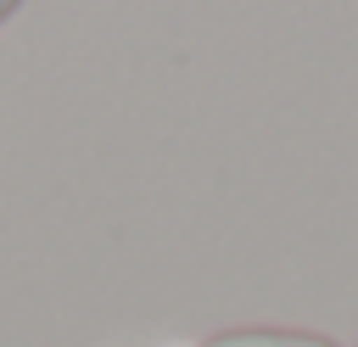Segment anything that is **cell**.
Instances as JSON below:
<instances>
[{"instance_id":"obj_2","label":"cell","mask_w":358,"mask_h":347,"mask_svg":"<svg viewBox=\"0 0 358 347\" xmlns=\"http://www.w3.org/2000/svg\"><path fill=\"white\" fill-rule=\"evenodd\" d=\"M11 11H17V0H0V22H6V17H11Z\"/></svg>"},{"instance_id":"obj_1","label":"cell","mask_w":358,"mask_h":347,"mask_svg":"<svg viewBox=\"0 0 358 347\" xmlns=\"http://www.w3.org/2000/svg\"><path fill=\"white\" fill-rule=\"evenodd\" d=\"M207 347H330L319 336H285V330H235V336H213Z\"/></svg>"}]
</instances>
